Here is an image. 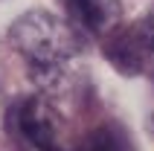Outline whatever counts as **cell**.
<instances>
[{
  "label": "cell",
  "mask_w": 154,
  "mask_h": 151,
  "mask_svg": "<svg viewBox=\"0 0 154 151\" xmlns=\"http://www.w3.org/2000/svg\"><path fill=\"white\" fill-rule=\"evenodd\" d=\"M9 41L26 58V64L32 67L35 79L41 84L55 82L79 52L73 29L41 9H32L17 17L9 29Z\"/></svg>",
  "instance_id": "obj_1"
},
{
  "label": "cell",
  "mask_w": 154,
  "mask_h": 151,
  "mask_svg": "<svg viewBox=\"0 0 154 151\" xmlns=\"http://www.w3.org/2000/svg\"><path fill=\"white\" fill-rule=\"evenodd\" d=\"M105 58L122 76H143L154 70V12L119 23L105 35Z\"/></svg>",
  "instance_id": "obj_2"
},
{
  "label": "cell",
  "mask_w": 154,
  "mask_h": 151,
  "mask_svg": "<svg viewBox=\"0 0 154 151\" xmlns=\"http://www.w3.org/2000/svg\"><path fill=\"white\" fill-rule=\"evenodd\" d=\"M17 131L26 143H32L35 151H64L61 145V122L55 110L44 99H26L15 110Z\"/></svg>",
  "instance_id": "obj_3"
},
{
  "label": "cell",
  "mask_w": 154,
  "mask_h": 151,
  "mask_svg": "<svg viewBox=\"0 0 154 151\" xmlns=\"http://www.w3.org/2000/svg\"><path fill=\"white\" fill-rule=\"evenodd\" d=\"M70 23L79 32L105 38L122 23V3L119 0H61Z\"/></svg>",
  "instance_id": "obj_4"
},
{
  "label": "cell",
  "mask_w": 154,
  "mask_h": 151,
  "mask_svg": "<svg viewBox=\"0 0 154 151\" xmlns=\"http://www.w3.org/2000/svg\"><path fill=\"white\" fill-rule=\"evenodd\" d=\"M79 151H137L131 145L128 134L116 125H99L82 140Z\"/></svg>",
  "instance_id": "obj_5"
}]
</instances>
